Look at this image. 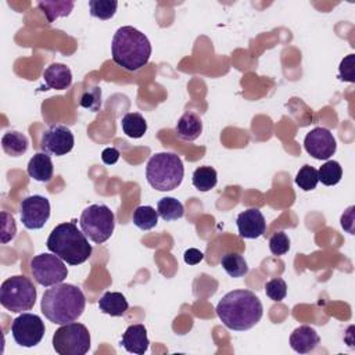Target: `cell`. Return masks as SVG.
Returning <instances> with one entry per match:
<instances>
[{"label": "cell", "mask_w": 355, "mask_h": 355, "mask_svg": "<svg viewBox=\"0 0 355 355\" xmlns=\"http://www.w3.org/2000/svg\"><path fill=\"white\" fill-rule=\"evenodd\" d=\"M175 132L178 133L179 139H182L184 141H193L200 137V135L202 132V122L197 114L184 112L179 118V121L175 126Z\"/></svg>", "instance_id": "obj_19"}, {"label": "cell", "mask_w": 355, "mask_h": 355, "mask_svg": "<svg viewBox=\"0 0 355 355\" xmlns=\"http://www.w3.org/2000/svg\"><path fill=\"white\" fill-rule=\"evenodd\" d=\"M305 151L315 159H329L337 150L333 133L322 126L313 128L304 139Z\"/></svg>", "instance_id": "obj_13"}, {"label": "cell", "mask_w": 355, "mask_h": 355, "mask_svg": "<svg viewBox=\"0 0 355 355\" xmlns=\"http://www.w3.org/2000/svg\"><path fill=\"white\" fill-rule=\"evenodd\" d=\"M80 107L92 111V112H97L101 108V89L98 86H92L87 87L79 100Z\"/></svg>", "instance_id": "obj_31"}, {"label": "cell", "mask_w": 355, "mask_h": 355, "mask_svg": "<svg viewBox=\"0 0 355 355\" xmlns=\"http://www.w3.org/2000/svg\"><path fill=\"white\" fill-rule=\"evenodd\" d=\"M320 343V337L311 326L302 324L290 334V347L298 354H308L313 351Z\"/></svg>", "instance_id": "obj_17"}, {"label": "cell", "mask_w": 355, "mask_h": 355, "mask_svg": "<svg viewBox=\"0 0 355 355\" xmlns=\"http://www.w3.org/2000/svg\"><path fill=\"white\" fill-rule=\"evenodd\" d=\"M1 147L7 155L21 157L28 151V137L17 130H8L1 137Z\"/></svg>", "instance_id": "obj_21"}, {"label": "cell", "mask_w": 355, "mask_h": 355, "mask_svg": "<svg viewBox=\"0 0 355 355\" xmlns=\"http://www.w3.org/2000/svg\"><path fill=\"white\" fill-rule=\"evenodd\" d=\"M36 287L25 276H11L1 283L0 302L15 313L31 311L36 302Z\"/></svg>", "instance_id": "obj_6"}, {"label": "cell", "mask_w": 355, "mask_h": 355, "mask_svg": "<svg viewBox=\"0 0 355 355\" xmlns=\"http://www.w3.org/2000/svg\"><path fill=\"white\" fill-rule=\"evenodd\" d=\"M118 1L115 0H90L89 11L90 15L103 21L111 19L116 11Z\"/></svg>", "instance_id": "obj_29"}, {"label": "cell", "mask_w": 355, "mask_h": 355, "mask_svg": "<svg viewBox=\"0 0 355 355\" xmlns=\"http://www.w3.org/2000/svg\"><path fill=\"white\" fill-rule=\"evenodd\" d=\"M98 308L103 313L110 316H122L128 311L129 304L123 294L116 291H107L98 300Z\"/></svg>", "instance_id": "obj_20"}, {"label": "cell", "mask_w": 355, "mask_h": 355, "mask_svg": "<svg viewBox=\"0 0 355 355\" xmlns=\"http://www.w3.org/2000/svg\"><path fill=\"white\" fill-rule=\"evenodd\" d=\"M46 245L50 252L73 266L86 262L93 251L87 237L73 222L57 225L49 234Z\"/></svg>", "instance_id": "obj_4"}, {"label": "cell", "mask_w": 355, "mask_h": 355, "mask_svg": "<svg viewBox=\"0 0 355 355\" xmlns=\"http://www.w3.org/2000/svg\"><path fill=\"white\" fill-rule=\"evenodd\" d=\"M43 79H44V87L42 90H49V89L65 90L72 83V72L65 64L53 62L44 69Z\"/></svg>", "instance_id": "obj_16"}, {"label": "cell", "mask_w": 355, "mask_h": 355, "mask_svg": "<svg viewBox=\"0 0 355 355\" xmlns=\"http://www.w3.org/2000/svg\"><path fill=\"white\" fill-rule=\"evenodd\" d=\"M239 234L243 239H258L266 230V222L258 208H248L237 215Z\"/></svg>", "instance_id": "obj_14"}, {"label": "cell", "mask_w": 355, "mask_h": 355, "mask_svg": "<svg viewBox=\"0 0 355 355\" xmlns=\"http://www.w3.org/2000/svg\"><path fill=\"white\" fill-rule=\"evenodd\" d=\"M86 298L83 291L69 283L54 284L43 293L40 309L55 324L75 322L85 311Z\"/></svg>", "instance_id": "obj_2"}, {"label": "cell", "mask_w": 355, "mask_h": 355, "mask_svg": "<svg viewBox=\"0 0 355 355\" xmlns=\"http://www.w3.org/2000/svg\"><path fill=\"white\" fill-rule=\"evenodd\" d=\"M26 171L36 182H49L53 178V161L47 153H36L29 159Z\"/></svg>", "instance_id": "obj_18"}, {"label": "cell", "mask_w": 355, "mask_h": 355, "mask_svg": "<svg viewBox=\"0 0 355 355\" xmlns=\"http://www.w3.org/2000/svg\"><path fill=\"white\" fill-rule=\"evenodd\" d=\"M183 176V162L175 153H157L150 157L146 165L147 182L158 191H171L179 187Z\"/></svg>", "instance_id": "obj_5"}, {"label": "cell", "mask_w": 355, "mask_h": 355, "mask_svg": "<svg viewBox=\"0 0 355 355\" xmlns=\"http://www.w3.org/2000/svg\"><path fill=\"white\" fill-rule=\"evenodd\" d=\"M133 223L141 230H150L158 223V212L150 205H140L133 211Z\"/></svg>", "instance_id": "obj_27"}, {"label": "cell", "mask_w": 355, "mask_h": 355, "mask_svg": "<svg viewBox=\"0 0 355 355\" xmlns=\"http://www.w3.org/2000/svg\"><path fill=\"white\" fill-rule=\"evenodd\" d=\"M73 1H39L37 7L43 11L49 22H54L57 18L68 17L73 8Z\"/></svg>", "instance_id": "obj_23"}, {"label": "cell", "mask_w": 355, "mask_h": 355, "mask_svg": "<svg viewBox=\"0 0 355 355\" xmlns=\"http://www.w3.org/2000/svg\"><path fill=\"white\" fill-rule=\"evenodd\" d=\"M157 212L164 220H176L184 215L183 204L173 197H164L157 202Z\"/></svg>", "instance_id": "obj_24"}, {"label": "cell", "mask_w": 355, "mask_h": 355, "mask_svg": "<svg viewBox=\"0 0 355 355\" xmlns=\"http://www.w3.org/2000/svg\"><path fill=\"white\" fill-rule=\"evenodd\" d=\"M338 78L341 80L354 82V54H348L338 67Z\"/></svg>", "instance_id": "obj_35"}, {"label": "cell", "mask_w": 355, "mask_h": 355, "mask_svg": "<svg viewBox=\"0 0 355 355\" xmlns=\"http://www.w3.org/2000/svg\"><path fill=\"white\" fill-rule=\"evenodd\" d=\"M191 180L198 191H209L218 183V173L212 166H200L193 172Z\"/></svg>", "instance_id": "obj_25"}, {"label": "cell", "mask_w": 355, "mask_h": 355, "mask_svg": "<svg viewBox=\"0 0 355 355\" xmlns=\"http://www.w3.org/2000/svg\"><path fill=\"white\" fill-rule=\"evenodd\" d=\"M183 259L187 265H197L204 259V254L197 248H189L183 254Z\"/></svg>", "instance_id": "obj_37"}, {"label": "cell", "mask_w": 355, "mask_h": 355, "mask_svg": "<svg viewBox=\"0 0 355 355\" xmlns=\"http://www.w3.org/2000/svg\"><path fill=\"white\" fill-rule=\"evenodd\" d=\"M17 233V226L12 215L7 212H1V243L6 244L10 240L15 237Z\"/></svg>", "instance_id": "obj_34"}, {"label": "cell", "mask_w": 355, "mask_h": 355, "mask_svg": "<svg viewBox=\"0 0 355 355\" xmlns=\"http://www.w3.org/2000/svg\"><path fill=\"white\" fill-rule=\"evenodd\" d=\"M112 61L126 71L135 72L147 65L151 55L148 37L133 26H121L111 42Z\"/></svg>", "instance_id": "obj_3"}, {"label": "cell", "mask_w": 355, "mask_h": 355, "mask_svg": "<svg viewBox=\"0 0 355 355\" xmlns=\"http://www.w3.org/2000/svg\"><path fill=\"white\" fill-rule=\"evenodd\" d=\"M119 151L115 148V147H107L103 150L101 153V161L105 164V165H114L118 162L119 159Z\"/></svg>", "instance_id": "obj_36"}, {"label": "cell", "mask_w": 355, "mask_h": 355, "mask_svg": "<svg viewBox=\"0 0 355 355\" xmlns=\"http://www.w3.org/2000/svg\"><path fill=\"white\" fill-rule=\"evenodd\" d=\"M53 348L60 355H85L90 348V333L82 323L61 324L53 334Z\"/></svg>", "instance_id": "obj_8"}, {"label": "cell", "mask_w": 355, "mask_h": 355, "mask_svg": "<svg viewBox=\"0 0 355 355\" xmlns=\"http://www.w3.org/2000/svg\"><path fill=\"white\" fill-rule=\"evenodd\" d=\"M122 130L132 139H140L147 132V122L139 112H128L121 121Z\"/></svg>", "instance_id": "obj_22"}, {"label": "cell", "mask_w": 355, "mask_h": 355, "mask_svg": "<svg viewBox=\"0 0 355 355\" xmlns=\"http://www.w3.org/2000/svg\"><path fill=\"white\" fill-rule=\"evenodd\" d=\"M343 178V168L337 161H327L324 162L318 171V179L324 186H334Z\"/></svg>", "instance_id": "obj_28"}, {"label": "cell", "mask_w": 355, "mask_h": 355, "mask_svg": "<svg viewBox=\"0 0 355 355\" xmlns=\"http://www.w3.org/2000/svg\"><path fill=\"white\" fill-rule=\"evenodd\" d=\"M216 315L230 330L244 331L254 327L263 315L261 300L251 290L226 293L216 305Z\"/></svg>", "instance_id": "obj_1"}, {"label": "cell", "mask_w": 355, "mask_h": 355, "mask_svg": "<svg viewBox=\"0 0 355 355\" xmlns=\"http://www.w3.org/2000/svg\"><path fill=\"white\" fill-rule=\"evenodd\" d=\"M31 272L36 283L44 287L62 283L68 276V268L55 254H39L31 259Z\"/></svg>", "instance_id": "obj_9"}, {"label": "cell", "mask_w": 355, "mask_h": 355, "mask_svg": "<svg viewBox=\"0 0 355 355\" xmlns=\"http://www.w3.org/2000/svg\"><path fill=\"white\" fill-rule=\"evenodd\" d=\"M319 179H318V171L311 165H304L297 176H295V184L302 189L304 191H311L316 187Z\"/></svg>", "instance_id": "obj_30"}, {"label": "cell", "mask_w": 355, "mask_h": 355, "mask_svg": "<svg viewBox=\"0 0 355 355\" xmlns=\"http://www.w3.org/2000/svg\"><path fill=\"white\" fill-rule=\"evenodd\" d=\"M80 230L96 244L107 241L115 227V215L104 204H92L86 207L79 218Z\"/></svg>", "instance_id": "obj_7"}, {"label": "cell", "mask_w": 355, "mask_h": 355, "mask_svg": "<svg viewBox=\"0 0 355 355\" xmlns=\"http://www.w3.org/2000/svg\"><path fill=\"white\" fill-rule=\"evenodd\" d=\"M21 222L26 229H42L50 218V202L46 197L33 194L21 201Z\"/></svg>", "instance_id": "obj_11"}, {"label": "cell", "mask_w": 355, "mask_h": 355, "mask_svg": "<svg viewBox=\"0 0 355 355\" xmlns=\"http://www.w3.org/2000/svg\"><path fill=\"white\" fill-rule=\"evenodd\" d=\"M269 250L273 255H284L290 250V239L284 232H276L269 239Z\"/></svg>", "instance_id": "obj_33"}, {"label": "cell", "mask_w": 355, "mask_h": 355, "mask_svg": "<svg viewBox=\"0 0 355 355\" xmlns=\"http://www.w3.org/2000/svg\"><path fill=\"white\" fill-rule=\"evenodd\" d=\"M44 331L46 327L40 316L29 312H22L12 320L11 324L12 338L18 345L25 348L37 345L42 341Z\"/></svg>", "instance_id": "obj_10"}, {"label": "cell", "mask_w": 355, "mask_h": 355, "mask_svg": "<svg viewBox=\"0 0 355 355\" xmlns=\"http://www.w3.org/2000/svg\"><path fill=\"white\" fill-rule=\"evenodd\" d=\"M121 344L128 352H132V354L143 355L144 352H147L150 341H148L147 329L144 327V324H140V323L130 324L122 334Z\"/></svg>", "instance_id": "obj_15"}, {"label": "cell", "mask_w": 355, "mask_h": 355, "mask_svg": "<svg viewBox=\"0 0 355 355\" xmlns=\"http://www.w3.org/2000/svg\"><path fill=\"white\" fill-rule=\"evenodd\" d=\"M265 293L272 301L280 302L287 295V284L283 279H270L265 284Z\"/></svg>", "instance_id": "obj_32"}, {"label": "cell", "mask_w": 355, "mask_h": 355, "mask_svg": "<svg viewBox=\"0 0 355 355\" xmlns=\"http://www.w3.org/2000/svg\"><path fill=\"white\" fill-rule=\"evenodd\" d=\"M220 265L230 277H243L248 272L245 259L237 252H227L222 255Z\"/></svg>", "instance_id": "obj_26"}, {"label": "cell", "mask_w": 355, "mask_h": 355, "mask_svg": "<svg viewBox=\"0 0 355 355\" xmlns=\"http://www.w3.org/2000/svg\"><path fill=\"white\" fill-rule=\"evenodd\" d=\"M75 144V137L71 129L65 125L49 126L40 139V147L43 153L61 157L68 154Z\"/></svg>", "instance_id": "obj_12"}]
</instances>
